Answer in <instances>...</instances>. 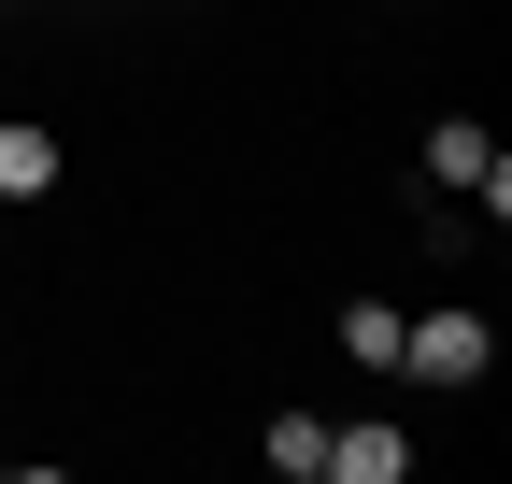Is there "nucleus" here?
<instances>
[{
	"mask_svg": "<svg viewBox=\"0 0 512 484\" xmlns=\"http://www.w3.org/2000/svg\"><path fill=\"white\" fill-rule=\"evenodd\" d=\"M57 171H72V157H57L43 114H0V200H57Z\"/></svg>",
	"mask_w": 512,
	"mask_h": 484,
	"instance_id": "obj_4",
	"label": "nucleus"
},
{
	"mask_svg": "<svg viewBox=\"0 0 512 484\" xmlns=\"http://www.w3.org/2000/svg\"><path fill=\"white\" fill-rule=\"evenodd\" d=\"M0 371H15V342H0Z\"/></svg>",
	"mask_w": 512,
	"mask_h": 484,
	"instance_id": "obj_7",
	"label": "nucleus"
},
{
	"mask_svg": "<svg viewBox=\"0 0 512 484\" xmlns=\"http://www.w3.org/2000/svg\"><path fill=\"white\" fill-rule=\"evenodd\" d=\"M427 186H456V200L512 214V157L484 143V114H441V129H427Z\"/></svg>",
	"mask_w": 512,
	"mask_h": 484,
	"instance_id": "obj_2",
	"label": "nucleus"
},
{
	"mask_svg": "<svg viewBox=\"0 0 512 484\" xmlns=\"http://www.w3.org/2000/svg\"><path fill=\"white\" fill-rule=\"evenodd\" d=\"M399 371H413V385H484V371H498V328L470 314V299H441V314H399Z\"/></svg>",
	"mask_w": 512,
	"mask_h": 484,
	"instance_id": "obj_1",
	"label": "nucleus"
},
{
	"mask_svg": "<svg viewBox=\"0 0 512 484\" xmlns=\"http://www.w3.org/2000/svg\"><path fill=\"white\" fill-rule=\"evenodd\" d=\"M399 470H413V428L356 413V428H328V470H313V484H399Z\"/></svg>",
	"mask_w": 512,
	"mask_h": 484,
	"instance_id": "obj_3",
	"label": "nucleus"
},
{
	"mask_svg": "<svg viewBox=\"0 0 512 484\" xmlns=\"http://www.w3.org/2000/svg\"><path fill=\"white\" fill-rule=\"evenodd\" d=\"M356 371H399V314H384V299H342V328H328Z\"/></svg>",
	"mask_w": 512,
	"mask_h": 484,
	"instance_id": "obj_6",
	"label": "nucleus"
},
{
	"mask_svg": "<svg viewBox=\"0 0 512 484\" xmlns=\"http://www.w3.org/2000/svg\"><path fill=\"white\" fill-rule=\"evenodd\" d=\"M256 456H271L285 484H313V470H328V413H271V428H256Z\"/></svg>",
	"mask_w": 512,
	"mask_h": 484,
	"instance_id": "obj_5",
	"label": "nucleus"
}]
</instances>
